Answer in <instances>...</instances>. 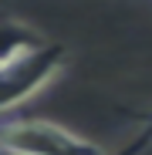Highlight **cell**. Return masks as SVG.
Segmentation results:
<instances>
[{
	"label": "cell",
	"instance_id": "obj_1",
	"mask_svg": "<svg viewBox=\"0 0 152 155\" xmlns=\"http://www.w3.org/2000/svg\"><path fill=\"white\" fill-rule=\"evenodd\" d=\"M0 155H105L95 142L47 118H0Z\"/></svg>",
	"mask_w": 152,
	"mask_h": 155
},
{
	"label": "cell",
	"instance_id": "obj_2",
	"mask_svg": "<svg viewBox=\"0 0 152 155\" xmlns=\"http://www.w3.org/2000/svg\"><path fill=\"white\" fill-rule=\"evenodd\" d=\"M68 64V54L61 44H44L37 54L24 58L10 68H0V118L20 108L24 101H31L41 88H47L61 68Z\"/></svg>",
	"mask_w": 152,
	"mask_h": 155
},
{
	"label": "cell",
	"instance_id": "obj_3",
	"mask_svg": "<svg viewBox=\"0 0 152 155\" xmlns=\"http://www.w3.org/2000/svg\"><path fill=\"white\" fill-rule=\"evenodd\" d=\"M47 41L17 17H0V68H10L24 58L37 54Z\"/></svg>",
	"mask_w": 152,
	"mask_h": 155
},
{
	"label": "cell",
	"instance_id": "obj_4",
	"mask_svg": "<svg viewBox=\"0 0 152 155\" xmlns=\"http://www.w3.org/2000/svg\"><path fill=\"white\" fill-rule=\"evenodd\" d=\"M149 142H152V121H149V128H142V132H139V138H135L132 145H125V148H122V152H115V155H139Z\"/></svg>",
	"mask_w": 152,
	"mask_h": 155
}]
</instances>
